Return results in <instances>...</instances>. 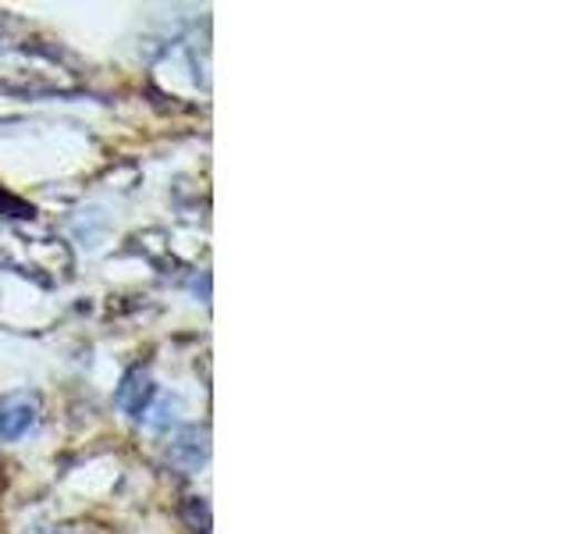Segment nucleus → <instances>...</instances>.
<instances>
[{
	"label": "nucleus",
	"mask_w": 569,
	"mask_h": 534,
	"mask_svg": "<svg viewBox=\"0 0 569 534\" xmlns=\"http://www.w3.org/2000/svg\"><path fill=\"white\" fill-rule=\"evenodd\" d=\"M36 421H40V399L32 392H8V396H0V438H22Z\"/></svg>",
	"instance_id": "nucleus-1"
},
{
	"label": "nucleus",
	"mask_w": 569,
	"mask_h": 534,
	"mask_svg": "<svg viewBox=\"0 0 569 534\" xmlns=\"http://www.w3.org/2000/svg\"><path fill=\"white\" fill-rule=\"evenodd\" d=\"M150 396H153L150 378H147L142 370H132L129 378L121 382V388H118V406H121V409H129L132 417H142V409H147Z\"/></svg>",
	"instance_id": "nucleus-2"
}]
</instances>
